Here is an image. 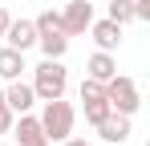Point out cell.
I'll return each mask as SVG.
<instances>
[{
	"instance_id": "1",
	"label": "cell",
	"mask_w": 150,
	"mask_h": 146,
	"mask_svg": "<svg viewBox=\"0 0 150 146\" xmlns=\"http://www.w3.org/2000/svg\"><path fill=\"white\" fill-rule=\"evenodd\" d=\"M33 94H37V101H53V97H65V89H69V73H65V65L57 61V57H45L41 65H33Z\"/></svg>"
},
{
	"instance_id": "2",
	"label": "cell",
	"mask_w": 150,
	"mask_h": 146,
	"mask_svg": "<svg viewBox=\"0 0 150 146\" xmlns=\"http://www.w3.org/2000/svg\"><path fill=\"white\" fill-rule=\"evenodd\" d=\"M77 126V110L65 101V97H53V101H41V130L49 142H65Z\"/></svg>"
},
{
	"instance_id": "3",
	"label": "cell",
	"mask_w": 150,
	"mask_h": 146,
	"mask_svg": "<svg viewBox=\"0 0 150 146\" xmlns=\"http://www.w3.org/2000/svg\"><path fill=\"white\" fill-rule=\"evenodd\" d=\"M37 49L45 53V57H65L69 53V37H65V28H61V12H53V8H45L41 16H37Z\"/></svg>"
},
{
	"instance_id": "4",
	"label": "cell",
	"mask_w": 150,
	"mask_h": 146,
	"mask_svg": "<svg viewBox=\"0 0 150 146\" xmlns=\"http://www.w3.org/2000/svg\"><path fill=\"white\" fill-rule=\"evenodd\" d=\"M105 101H110V110H118V114H126V118H134L138 106H142V89H138L134 77L114 73V77L105 81Z\"/></svg>"
},
{
	"instance_id": "5",
	"label": "cell",
	"mask_w": 150,
	"mask_h": 146,
	"mask_svg": "<svg viewBox=\"0 0 150 146\" xmlns=\"http://www.w3.org/2000/svg\"><path fill=\"white\" fill-rule=\"evenodd\" d=\"M93 24V0H69L61 8V28L65 37H85V28Z\"/></svg>"
},
{
	"instance_id": "6",
	"label": "cell",
	"mask_w": 150,
	"mask_h": 146,
	"mask_svg": "<svg viewBox=\"0 0 150 146\" xmlns=\"http://www.w3.org/2000/svg\"><path fill=\"white\" fill-rule=\"evenodd\" d=\"M12 134H16V146H49L45 130H41V118H33V110L12 118Z\"/></svg>"
},
{
	"instance_id": "7",
	"label": "cell",
	"mask_w": 150,
	"mask_h": 146,
	"mask_svg": "<svg viewBox=\"0 0 150 146\" xmlns=\"http://www.w3.org/2000/svg\"><path fill=\"white\" fill-rule=\"evenodd\" d=\"M93 130H98V138H101V142L122 146L126 138H130V118H126V114H118V110H110V114H105V118H101Z\"/></svg>"
},
{
	"instance_id": "8",
	"label": "cell",
	"mask_w": 150,
	"mask_h": 146,
	"mask_svg": "<svg viewBox=\"0 0 150 146\" xmlns=\"http://www.w3.org/2000/svg\"><path fill=\"white\" fill-rule=\"evenodd\" d=\"M4 101H8V110L12 114H28L33 106H37V94H33V85L28 81H4Z\"/></svg>"
},
{
	"instance_id": "9",
	"label": "cell",
	"mask_w": 150,
	"mask_h": 146,
	"mask_svg": "<svg viewBox=\"0 0 150 146\" xmlns=\"http://www.w3.org/2000/svg\"><path fill=\"white\" fill-rule=\"evenodd\" d=\"M4 41H8V49H21V53H28V49L37 45V24L33 21H8V28H4Z\"/></svg>"
},
{
	"instance_id": "10",
	"label": "cell",
	"mask_w": 150,
	"mask_h": 146,
	"mask_svg": "<svg viewBox=\"0 0 150 146\" xmlns=\"http://www.w3.org/2000/svg\"><path fill=\"white\" fill-rule=\"evenodd\" d=\"M85 33H89V37H93V45L105 49V53H114V49L122 45V24H114L110 16H105V21H93Z\"/></svg>"
},
{
	"instance_id": "11",
	"label": "cell",
	"mask_w": 150,
	"mask_h": 146,
	"mask_svg": "<svg viewBox=\"0 0 150 146\" xmlns=\"http://www.w3.org/2000/svg\"><path fill=\"white\" fill-rule=\"evenodd\" d=\"M114 73H118V57L105 53V49H93L89 61H85V77H93V81H110Z\"/></svg>"
},
{
	"instance_id": "12",
	"label": "cell",
	"mask_w": 150,
	"mask_h": 146,
	"mask_svg": "<svg viewBox=\"0 0 150 146\" xmlns=\"http://www.w3.org/2000/svg\"><path fill=\"white\" fill-rule=\"evenodd\" d=\"M28 65H25V53H21V49H0V81H16V77H21V73H25Z\"/></svg>"
},
{
	"instance_id": "13",
	"label": "cell",
	"mask_w": 150,
	"mask_h": 146,
	"mask_svg": "<svg viewBox=\"0 0 150 146\" xmlns=\"http://www.w3.org/2000/svg\"><path fill=\"white\" fill-rule=\"evenodd\" d=\"M105 16H110L114 24H122V28H126V24L134 21V0H114V4L105 8Z\"/></svg>"
},
{
	"instance_id": "14",
	"label": "cell",
	"mask_w": 150,
	"mask_h": 146,
	"mask_svg": "<svg viewBox=\"0 0 150 146\" xmlns=\"http://www.w3.org/2000/svg\"><path fill=\"white\" fill-rule=\"evenodd\" d=\"M77 97H81V101H98V97H105V81L85 77V81H81V89H77Z\"/></svg>"
},
{
	"instance_id": "15",
	"label": "cell",
	"mask_w": 150,
	"mask_h": 146,
	"mask_svg": "<svg viewBox=\"0 0 150 146\" xmlns=\"http://www.w3.org/2000/svg\"><path fill=\"white\" fill-rule=\"evenodd\" d=\"M105 114H110V101H105V97H98V101H85V122H89V126H98Z\"/></svg>"
},
{
	"instance_id": "16",
	"label": "cell",
	"mask_w": 150,
	"mask_h": 146,
	"mask_svg": "<svg viewBox=\"0 0 150 146\" xmlns=\"http://www.w3.org/2000/svg\"><path fill=\"white\" fill-rule=\"evenodd\" d=\"M12 118H16V114L8 110V101H4V89H0V134H8V130H12Z\"/></svg>"
},
{
	"instance_id": "17",
	"label": "cell",
	"mask_w": 150,
	"mask_h": 146,
	"mask_svg": "<svg viewBox=\"0 0 150 146\" xmlns=\"http://www.w3.org/2000/svg\"><path fill=\"white\" fill-rule=\"evenodd\" d=\"M134 21H150V0H134Z\"/></svg>"
},
{
	"instance_id": "18",
	"label": "cell",
	"mask_w": 150,
	"mask_h": 146,
	"mask_svg": "<svg viewBox=\"0 0 150 146\" xmlns=\"http://www.w3.org/2000/svg\"><path fill=\"white\" fill-rule=\"evenodd\" d=\"M61 146H93V142H89V138H77V134H69V138H65Z\"/></svg>"
},
{
	"instance_id": "19",
	"label": "cell",
	"mask_w": 150,
	"mask_h": 146,
	"mask_svg": "<svg viewBox=\"0 0 150 146\" xmlns=\"http://www.w3.org/2000/svg\"><path fill=\"white\" fill-rule=\"evenodd\" d=\"M8 21H12V16H8V8L0 4V37H4V28H8Z\"/></svg>"
},
{
	"instance_id": "20",
	"label": "cell",
	"mask_w": 150,
	"mask_h": 146,
	"mask_svg": "<svg viewBox=\"0 0 150 146\" xmlns=\"http://www.w3.org/2000/svg\"><path fill=\"white\" fill-rule=\"evenodd\" d=\"M0 146H8V142H0Z\"/></svg>"
}]
</instances>
